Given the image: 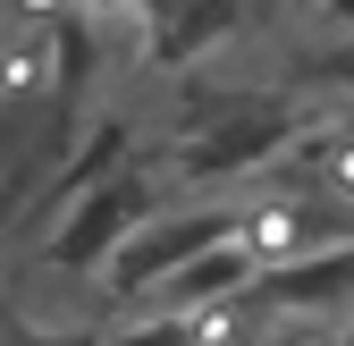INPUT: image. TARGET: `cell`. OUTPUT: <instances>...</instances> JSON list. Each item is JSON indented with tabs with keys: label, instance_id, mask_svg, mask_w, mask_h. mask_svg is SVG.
Listing matches in <instances>:
<instances>
[{
	"label": "cell",
	"instance_id": "1",
	"mask_svg": "<svg viewBox=\"0 0 354 346\" xmlns=\"http://www.w3.org/2000/svg\"><path fill=\"white\" fill-rule=\"evenodd\" d=\"M194 118L169 136L160 178H194L203 194L253 178V169H279L287 144H304V102L295 93H194Z\"/></svg>",
	"mask_w": 354,
	"mask_h": 346
},
{
	"label": "cell",
	"instance_id": "2",
	"mask_svg": "<svg viewBox=\"0 0 354 346\" xmlns=\"http://www.w3.org/2000/svg\"><path fill=\"white\" fill-rule=\"evenodd\" d=\"M236 220H245V203H228V194H194V203H160L152 220L118 245V262L102 271V287L118 295V304H152V295L194 262V253H211V245H228L236 237Z\"/></svg>",
	"mask_w": 354,
	"mask_h": 346
},
{
	"label": "cell",
	"instance_id": "3",
	"mask_svg": "<svg viewBox=\"0 0 354 346\" xmlns=\"http://www.w3.org/2000/svg\"><path fill=\"white\" fill-rule=\"evenodd\" d=\"M152 211H160V169H118L110 186L76 194L68 211L42 220V262H51L59 279H102L118 262V245L136 237Z\"/></svg>",
	"mask_w": 354,
	"mask_h": 346
},
{
	"label": "cell",
	"instance_id": "4",
	"mask_svg": "<svg viewBox=\"0 0 354 346\" xmlns=\"http://www.w3.org/2000/svg\"><path fill=\"white\" fill-rule=\"evenodd\" d=\"M245 17H253V0H152L136 60L152 76H194L211 51H228L245 34Z\"/></svg>",
	"mask_w": 354,
	"mask_h": 346
},
{
	"label": "cell",
	"instance_id": "5",
	"mask_svg": "<svg viewBox=\"0 0 354 346\" xmlns=\"http://www.w3.org/2000/svg\"><path fill=\"white\" fill-rule=\"evenodd\" d=\"M354 304V237L295 253V262H261V279L245 287V321H279V313H346Z\"/></svg>",
	"mask_w": 354,
	"mask_h": 346
},
{
	"label": "cell",
	"instance_id": "6",
	"mask_svg": "<svg viewBox=\"0 0 354 346\" xmlns=\"http://www.w3.org/2000/svg\"><path fill=\"white\" fill-rule=\"evenodd\" d=\"M203 329H211V313H160V304H144L127 329H110V346H203Z\"/></svg>",
	"mask_w": 354,
	"mask_h": 346
},
{
	"label": "cell",
	"instance_id": "7",
	"mask_svg": "<svg viewBox=\"0 0 354 346\" xmlns=\"http://www.w3.org/2000/svg\"><path fill=\"white\" fill-rule=\"evenodd\" d=\"M68 17H76L84 34H144L152 0H68Z\"/></svg>",
	"mask_w": 354,
	"mask_h": 346
},
{
	"label": "cell",
	"instance_id": "8",
	"mask_svg": "<svg viewBox=\"0 0 354 346\" xmlns=\"http://www.w3.org/2000/svg\"><path fill=\"white\" fill-rule=\"evenodd\" d=\"M304 84H329V93H354V34H337L329 51L304 60Z\"/></svg>",
	"mask_w": 354,
	"mask_h": 346
},
{
	"label": "cell",
	"instance_id": "9",
	"mask_svg": "<svg viewBox=\"0 0 354 346\" xmlns=\"http://www.w3.org/2000/svg\"><path fill=\"white\" fill-rule=\"evenodd\" d=\"M0 346H110V338H84V329H34L26 313L0 304Z\"/></svg>",
	"mask_w": 354,
	"mask_h": 346
}]
</instances>
